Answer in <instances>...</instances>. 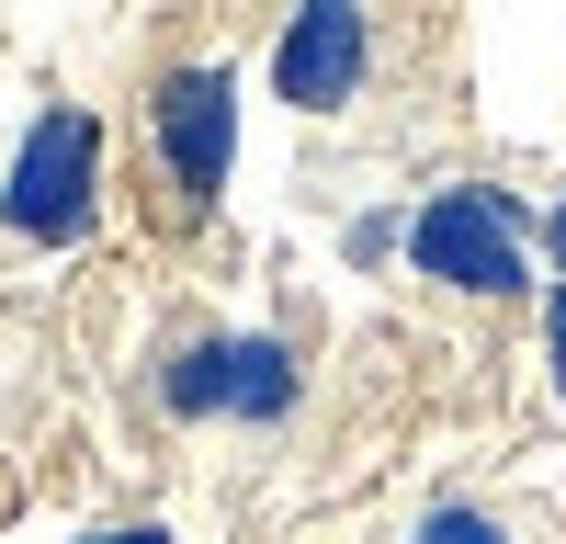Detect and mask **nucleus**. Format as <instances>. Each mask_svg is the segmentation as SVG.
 <instances>
[{"label":"nucleus","instance_id":"obj_4","mask_svg":"<svg viewBox=\"0 0 566 544\" xmlns=\"http://www.w3.org/2000/svg\"><path fill=\"white\" fill-rule=\"evenodd\" d=\"M374 69H386V12H374V0H283L272 57H261V80H272L283 114L340 125L374 91Z\"/></svg>","mask_w":566,"mask_h":544},{"label":"nucleus","instance_id":"obj_9","mask_svg":"<svg viewBox=\"0 0 566 544\" xmlns=\"http://www.w3.org/2000/svg\"><path fill=\"white\" fill-rule=\"evenodd\" d=\"M533 317H544V386L566 397V284H544V295H533Z\"/></svg>","mask_w":566,"mask_h":544},{"label":"nucleus","instance_id":"obj_11","mask_svg":"<svg viewBox=\"0 0 566 544\" xmlns=\"http://www.w3.org/2000/svg\"><path fill=\"white\" fill-rule=\"evenodd\" d=\"M69 544H170V522H91V533H69Z\"/></svg>","mask_w":566,"mask_h":544},{"label":"nucleus","instance_id":"obj_7","mask_svg":"<svg viewBox=\"0 0 566 544\" xmlns=\"http://www.w3.org/2000/svg\"><path fill=\"white\" fill-rule=\"evenodd\" d=\"M397 544H522V533H510V511H499V499L442 488V499H419V511H408V533H397Z\"/></svg>","mask_w":566,"mask_h":544},{"label":"nucleus","instance_id":"obj_10","mask_svg":"<svg viewBox=\"0 0 566 544\" xmlns=\"http://www.w3.org/2000/svg\"><path fill=\"white\" fill-rule=\"evenodd\" d=\"M533 250H544V272L566 284V193H544V205H533Z\"/></svg>","mask_w":566,"mask_h":544},{"label":"nucleus","instance_id":"obj_6","mask_svg":"<svg viewBox=\"0 0 566 544\" xmlns=\"http://www.w3.org/2000/svg\"><path fill=\"white\" fill-rule=\"evenodd\" d=\"M148 397H159V420L216 431V420H227V329H181V341L148 363Z\"/></svg>","mask_w":566,"mask_h":544},{"label":"nucleus","instance_id":"obj_8","mask_svg":"<svg viewBox=\"0 0 566 544\" xmlns=\"http://www.w3.org/2000/svg\"><path fill=\"white\" fill-rule=\"evenodd\" d=\"M397 250H408V205H352L340 216V261L352 272H397Z\"/></svg>","mask_w":566,"mask_h":544},{"label":"nucleus","instance_id":"obj_3","mask_svg":"<svg viewBox=\"0 0 566 544\" xmlns=\"http://www.w3.org/2000/svg\"><path fill=\"white\" fill-rule=\"evenodd\" d=\"M136 148H148L170 227H205L239 181V57H170L136 91Z\"/></svg>","mask_w":566,"mask_h":544},{"label":"nucleus","instance_id":"obj_1","mask_svg":"<svg viewBox=\"0 0 566 544\" xmlns=\"http://www.w3.org/2000/svg\"><path fill=\"white\" fill-rule=\"evenodd\" d=\"M408 284H431L453 306H522L544 295V250H533V205L488 170H442L408 193V250H397Z\"/></svg>","mask_w":566,"mask_h":544},{"label":"nucleus","instance_id":"obj_2","mask_svg":"<svg viewBox=\"0 0 566 544\" xmlns=\"http://www.w3.org/2000/svg\"><path fill=\"white\" fill-rule=\"evenodd\" d=\"M114 216V136L91 103H34L23 136L0 148V239L34 261H69Z\"/></svg>","mask_w":566,"mask_h":544},{"label":"nucleus","instance_id":"obj_5","mask_svg":"<svg viewBox=\"0 0 566 544\" xmlns=\"http://www.w3.org/2000/svg\"><path fill=\"white\" fill-rule=\"evenodd\" d=\"M306 341L295 329H272V317H250V329H227V420H239L250 442L272 431H295L306 420Z\"/></svg>","mask_w":566,"mask_h":544}]
</instances>
